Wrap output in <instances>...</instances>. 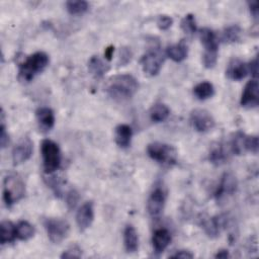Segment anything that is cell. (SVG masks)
Here are the masks:
<instances>
[{"label":"cell","mask_w":259,"mask_h":259,"mask_svg":"<svg viewBox=\"0 0 259 259\" xmlns=\"http://www.w3.org/2000/svg\"><path fill=\"white\" fill-rule=\"evenodd\" d=\"M138 89V80L130 74L114 75L107 80L105 85L106 93L116 100H126L132 98Z\"/></svg>","instance_id":"1"},{"label":"cell","mask_w":259,"mask_h":259,"mask_svg":"<svg viewBox=\"0 0 259 259\" xmlns=\"http://www.w3.org/2000/svg\"><path fill=\"white\" fill-rule=\"evenodd\" d=\"M49 56L45 52H36L28 56L18 68V79L21 82L31 81L49 65Z\"/></svg>","instance_id":"2"},{"label":"cell","mask_w":259,"mask_h":259,"mask_svg":"<svg viewBox=\"0 0 259 259\" xmlns=\"http://www.w3.org/2000/svg\"><path fill=\"white\" fill-rule=\"evenodd\" d=\"M25 195V185L17 174H8L3 180V200L7 207L21 200Z\"/></svg>","instance_id":"3"},{"label":"cell","mask_w":259,"mask_h":259,"mask_svg":"<svg viewBox=\"0 0 259 259\" xmlns=\"http://www.w3.org/2000/svg\"><path fill=\"white\" fill-rule=\"evenodd\" d=\"M40 153L42 158V167L47 174H53L60 168L62 154L57 143L50 139L42 140L40 144Z\"/></svg>","instance_id":"4"},{"label":"cell","mask_w":259,"mask_h":259,"mask_svg":"<svg viewBox=\"0 0 259 259\" xmlns=\"http://www.w3.org/2000/svg\"><path fill=\"white\" fill-rule=\"evenodd\" d=\"M147 153L149 157L164 166H172L176 163L177 152L171 145L154 142L148 145Z\"/></svg>","instance_id":"5"},{"label":"cell","mask_w":259,"mask_h":259,"mask_svg":"<svg viewBox=\"0 0 259 259\" xmlns=\"http://www.w3.org/2000/svg\"><path fill=\"white\" fill-rule=\"evenodd\" d=\"M230 148L233 154L243 155L245 153H258V137L257 136H248L243 132H237L233 135Z\"/></svg>","instance_id":"6"},{"label":"cell","mask_w":259,"mask_h":259,"mask_svg":"<svg viewBox=\"0 0 259 259\" xmlns=\"http://www.w3.org/2000/svg\"><path fill=\"white\" fill-rule=\"evenodd\" d=\"M164 60V54L158 47L151 48L141 59V66L144 73L151 77L158 75L163 66Z\"/></svg>","instance_id":"7"},{"label":"cell","mask_w":259,"mask_h":259,"mask_svg":"<svg viewBox=\"0 0 259 259\" xmlns=\"http://www.w3.org/2000/svg\"><path fill=\"white\" fill-rule=\"evenodd\" d=\"M44 227L47 231L50 241L59 244L64 241L70 232V226L67 221L56 218H48L44 221Z\"/></svg>","instance_id":"8"},{"label":"cell","mask_w":259,"mask_h":259,"mask_svg":"<svg viewBox=\"0 0 259 259\" xmlns=\"http://www.w3.org/2000/svg\"><path fill=\"white\" fill-rule=\"evenodd\" d=\"M190 123L196 132L205 133L215 125V120L207 110L195 108L190 112Z\"/></svg>","instance_id":"9"},{"label":"cell","mask_w":259,"mask_h":259,"mask_svg":"<svg viewBox=\"0 0 259 259\" xmlns=\"http://www.w3.org/2000/svg\"><path fill=\"white\" fill-rule=\"evenodd\" d=\"M238 188L236 177L232 173H224L221 177L220 183L214 191V197L218 202H221L233 195Z\"/></svg>","instance_id":"10"},{"label":"cell","mask_w":259,"mask_h":259,"mask_svg":"<svg viewBox=\"0 0 259 259\" xmlns=\"http://www.w3.org/2000/svg\"><path fill=\"white\" fill-rule=\"evenodd\" d=\"M166 203V192L165 190L157 186L155 187L147 201V209L152 218H158L163 212Z\"/></svg>","instance_id":"11"},{"label":"cell","mask_w":259,"mask_h":259,"mask_svg":"<svg viewBox=\"0 0 259 259\" xmlns=\"http://www.w3.org/2000/svg\"><path fill=\"white\" fill-rule=\"evenodd\" d=\"M240 104L246 108H254L259 104V84L257 79L248 81L243 89Z\"/></svg>","instance_id":"12"},{"label":"cell","mask_w":259,"mask_h":259,"mask_svg":"<svg viewBox=\"0 0 259 259\" xmlns=\"http://www.w3.org/2000/svg\"><path fill=\"white\" fill-rule=\"evenodd\" d=\"M33 143L28 137H23L12 150V161L14 165L26 162L32 155Z\"/></svg>","instance_id":"13"},{"label":"cell","mask_w":259,"mask_h":259,"mask_svg":"<svg viewBox=\"0 0 259 259\" xmlns=\"http://www.w3.org/2000/svg\"><path fill=\"white\" fill-rule=\"evenodd\" d=\"M94 220V206L92 201L83 203L77 211L76 223L81 232L87 230Z\"/></svg>","instance_id":"14"},{"label":"cell","mask_w":259,"mask_h":259,"mask_svg":"<svg viewBox=\"0 0 259 259\" xmlns=\"http://www.w3.org/2000/svg\"><path fill=\"white\" fill-rule=\"evenodd\" d=\"M248 64L237 58H233L226 69V76L233 81L242 80L248 75Z\"/></svg>","instance_id":"15"},{"label":"cell","mask_w":259,"mask_h":259,"mask_svg":"<svg viewBox=\"0 0 259 259\" xmlns=\"http://www.w3.org/2000/svg\"><path fill=\"white\" fill-rule=\"evenodd\" d=\"M200 225L208 237L214 238L219 236L221 229L226 225V218L223 215L205 218L201 220Z\"/></svg>","instance_id":"16"},{"label":"cell","mask_w":259,"mask_h":259,"mask_svg":"<svg viewBox=\"0 0 259 259\" xmlns=\"http://www.w3.org/2000/svg\"><path fill=\"white\" fill-rule=\"evenodd\" d=\"M36 120L41 132H50L55 124V113L50 107H39L35 111Z\"/></svg>","instance_id":"17"},{"label":"cell","mask_w":259,"mask_h":259,"mask_svg":"<svg viewBox=\"0 0 259 259\" xmlns=\"http://www.w3.org/2000/svg\"><path fill=\"white\" fill-rule=\"evenodd\" d=\"M171 242V234L167 229H157L152 236V245L156 254L165 251Z\"/></svg>","instance_id":"18"},{"label":"cell","mask_w":259,"mask_h":259,"mask_svg":"<svg viewBox=\"0 0 259 259\" xmlns=\"http://www.w3.org/2000/svg\"><path fill=\"white\" fill-rule=\"evenodd\" d=\"M199 39L204 47V52L218 53L219 41L217 34L212 29L208 27H203L199 29Z\"/></svg>","instance_id":"19"},{"label":"cell","mask_w":259,"mask_h":259,"mask_svg":"<svg viewBox=\"0 0 259 259\" xmlns=\"http://www.w3.org/2000/svg\"><path fill=\"white\" fill-rule=\"evenodd\" d=\"M133 137V130L130 125L121 123L114 130V140L116 145L121 149H126L131 146Z\"/></svg>","instance_id":"20"},{"label":"cell","mask_w":259,"mask_h":259,"mask_svg":"<svg viewBox=\"0 0 259 259\" xmlns=\"http://www.w3.org/2000/svg\"><path fill=\"white\" fill-rule=\"evenodd\" d=\"M123 244L127 253H135L139 249V237L133 225H126L124 228Z\"/></svg>","instance_id":"21"},{"label":"cell","mask_w":259,"mask_h":259,"mask_svg":"<svg viewBox=\"0 0 259 259\" xmlns=\"http://www.w3.org/2000/svg\"><path fill=\"white\" fill-rule=\"evenodd\" d=\"M187 54H188V48L184 40H180L178 44L168 46L166 49L167 57H169L172 61L176 63H180L184 61L187 58Z\"/></svg>","instance_id":"22"},{"label":"cell","mask_w":259,"mask_h":259,"mask_svg":"<svg viewBox=\"0 0 259 259\" xmlns=\"http://www.w3.org/2000/svg\"><path fill=\"white\" fill-rule=\"evenodd\" d=\"M88 70L95 78H101L109 70V66L98 56H93L88 61Z\"/></svg>","instance_id":"23"},{"label":"cell","mask_w":259,"mask_h":259,"mask_svg":"<svg viewBox=\"0 0 259 259\" xmlns=\"http://www.w3.org/2000/svg\"><path fill=\"white\" fill-rule=\"evenodd\" d=\"M1 245L12 243L16 238V228L15 225L10 221H3L1 223Z\"/></svg>","instance_id":"24"},{"label":"cell","mask_w":259,"mask_h":259,"mask_svg":"<svg viewBox=\"0 0 259 259\" xmlns=\"http://www.w3.org/2000/svg\"><path fill=\"white\" fill-rule=\"evenodd\" d=\"M214 94V87L210 82L203 81L193 87V95L198 100H205L212 97Z\"/></svg>","instance_id":"25"},{"label":"cell","mask_w":259,"mask_h":259,"mask_svg":"<svg viewBox=\"0 0 259 259\" xmlns=\"http://www.w3.org/2000/svg\"><path fill=\"white\" fill-rule=\"evenodd\" d=\"M227 159H228V155L222 144L218 143L210 147V150L208 153V160L210 163L219 166L224 164Z\"/></svg>","instance_id":"26"},{"label":"cell","mask_w":259,"mask_h":259,"mask_svg":"<svg viewBox=\"0 0 259 259\" xmlns=\"http://www.w3.org/2000/svg\"><path fill=\"white\" fill-rule=\"evenodd\" d=\"M170 114L169 107L164 103H156L150 109V118L153 122H162L168 118Z\"/></svg>","instance_id":"27"},{"label":"cell","mask_w":259,"mask_h":259,"mask_svg":"<svg viewBox=\"0 0 259 259\" xmlns=\"http://www.w3.org/2000/svg\"><path fill=\"white\" fill-rule=\"evenodd\" d=\"M16 238L21 241H27L34 236L35 229L27 221H20L15 225Z\"/></svg>","instance_id":"28"},{"label":"cell","mask_w":259,"mask_h":259,"mask_svg":"<svg viewBox=\"0 0 259 259\" xmlns=\"http://www.w3.org/2000/svg\"><path fill=\"white\" fill-rule=\"evenodd\" d=\"M240 37H241V28L237 24L227 26L222 33V39L228 44L237 42L240 40Z\"/></svg>","instance_id":"29"},{"label":"cell","mask_w":259,"mask_h":259,"mask_svg":"<svg viewBox=\"0 0 259 259\" xmlns=\"http://www.w3.org/2000/svg\"><path fill=\"white\" fill-rule=\"evenodd\" d=\"M89 8V4L86 1L79 0V1H67L66 2V9L71 15H81L85 13Z\"/></svg>","instance_id":"30"},{"label":"cell","mask_w":259,"mask_h":259,"mask_svg":"<svg viewBox=\"0 0 259 259\" xmlns=\"http://www.w3.org/2000/svg\"><path fill=\"white\" fill-rule=\"evenodd\" d=\"M180 26L182 28V30L186 33V34H193L196 32V21H195V17L193 14L189 13V14H186L183 19L181 20V23H180Z\"/></svg>","instance_id":"31"},{"label":"cell","mask_w":259,"mask_h":259,"mask_svg":"<svg viewBox=\"0 0 259 259\" xmlns=\"http://www.w3.org/2000/svg\"><path fill=\"white\" fill-rule=\"evenodd\" d=\"M133 57L132 50L127 47H121L119 49V54H118V60H117V65L118 67L125 66L127 65Z\"/></svg>","instance_id":"32"},{"label":"cell","mask_w":259,"mask_h":259,"mask_svg":"<svg viewBox=\"0 0 259 259\" xmlns=\"http://www.w3.org/2000/svg\"><path fill=\"white\" fill-rule=\"evenodd\" d=\"M1 135H0V145L1 148L4 149L8 146L9 144V136L6 132V126H5V119H4V111L3 109L1 110Z\"/></svg>","instance_id":"33"},{"label":"cell","mask_w":259,"mask_h":259,"mask_svg":"<svg viewBox=\"0 0 259 259\" xmlns=\"http://www.w3.org/2000/svg\"><path fill=\"white\" fill-rule=\"evenodd\" d=\"M79 199L78 192L75 189H70L66 194V204L69 209H73Z\"/></svg>","instance_id":"34"},{"label":"cell","mask_w":259,"mask_h":259,"mask_svg":"<svg viewBox=\"0 0 259 259\" xmlns=\"http://www.w3.org/2000/svg\"><path fill=\"white\" fill-rule=\"evenodd\" d=\"M172 24H173V19L168 15H160L157 19V26L161 30L169 29L172 26Z\"/></svg>","instance_id":"35"},{"label":"cell","mask_w":259,"mask_h":259,"mask_svg":"<svg viewBox=\"0 0 259 259\" xmlns=\"http://www.w3.org/2000/svg\"><path fill=\"white\" fill-rule=\"evenodd\" d=\"M81 256H82L81 249L78 246L74 245V246H71L66 251H64L63 254L61 255V258H80Z\"/></svg>","instance_id":"36"},{"label":"cell","mask_w":259,"mask_h":259,"mask_svg":"<svg viewBox=\"0 0 259 259\" xmlns=\"http://www.w3.org/2000/svg\"><path fill=\"white\" fill-rule=\"evenodd\" d=\"M171 258H182V259H190L193 258L194 255L188 250H178L174 254L170 255Z\"/></svg>","instance_id":"37"},{"label":"cell","mask_w":259,"mask_h":259,"mask_svg":"<svg viewBox=\"0 0 259 259\" xmlns=\"http://www.w3.org/2000/svg\"><path fill=\"white\" fill-rule=\"evenodd\" d=\"M248 70H249V73L253 76V78L256 79L258 76V59L257 58L253 59L248 64Z\"/></svg>","instance_id":"38"},{"label":"cell","mask_w":259,"mask_h":259,"mask_svg":"<svg viewBox=\"0 0 259 259\" xmlns=\"http://www.w3.org/2000/svg\"><path fill=\"white\" fill-rule=\"evenodd\" d=\"M248 6H249V10L250 13L252 14V16L257 19L258 15H259V5H258V1H249L248 2Z\"/></svg>","instance_id":"39"},{"label":"cell","mask_w":259,"mask_h":259,"mask_svg":"<svg viewBox=\"0 0 259 259\" xmlns=\"http://www.w3.org/2000/svg\"><path fill=\"white\" fill-rule=\"evenodd\" d=\"M113 52H114V47L113 46H109L105 49V52H104V57H105V60L107 61H110L112 56H113Z\"/></svg>","instance_id":"40"},{"label":"cell","mask_w":259,"mask_h":259,"mask_svg":"<svg viewBox=\"0 0 259 259\" xmlns=\"http://www.w3.org/2000/svg\"><path fill=\"white\" fill-rule=\"evenodd\" d=\"M229 257H230L229 251L225 250V249L218 251V253L214 255V258H223V259H225V258H229Z\"/></svg>","instance_id":"41"}]
</instances>
